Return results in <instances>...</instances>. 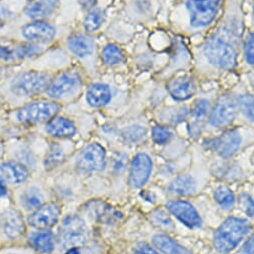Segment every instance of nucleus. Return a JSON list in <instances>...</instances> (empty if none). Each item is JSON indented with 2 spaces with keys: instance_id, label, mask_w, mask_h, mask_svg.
<instances>
[{
  "instance_id": "obj_19",
  "label": "nucleus",
  "mask_w": 254,
  "mask_h": 254,
  "mask_svg": "<svg viewBox=\"0 0 254 254\" xmlns=\"http://www.w3.org/2000/svg\"><path fill=\"white\" fill-rule=\"evenodd\" d=\"M168 189L172 193L188 196L195 192L196 181L192 176H190L188 174L180 175L170 182Z\"/></svg>"
},
{
  "instance_id": "obj_25",
  "label": "nucleus",
  "mask_w": 254,
  "mask_h": 254,
  "mask_svg": "<svg viewBox=\"0 0 254 254\" xmlns=\"http://www.w3.org/2000/svg\"><path fill=\"white\" fill-rule=\"evenodd\" d=\"M30 240L34 247L44 253H49L52 251L53 246H54V240L53 236L50 232H37L34 233L31 237Z\"/></svg>"
},
{
  "instance_id": "obj_7",
  "label": "nucleus",
  "mask_w": 254,
  "mask_h": 254,
  "mask_svg": "<svg viewBox=\"0 0 254 254\" xmlns=\"http://www.w3.org/2000/svg\"><path fill=\"white\" fill-rule=\"evenodd\" d=\"M236 111L237 104L234 99L229 95H221L210 114L209 122L212 126L218 128L227 126L233 121Z\"/></svg>"
},
{
  "instance_id": "obj_34",
  "label": "nucleus",
  "mask_w": 254,
  "mask_h": 254,
  "mask_svg": "<svg viewBox=\"0 0 254 254\" xmlns=\"http://www.w3.org/2000/svg\"><path fill=\"white\" fill-rule=\"evenodd\" d=\"M151 220L158 226L163 228H173V223L167 213L161 209H156L151 213Z\"/></svg>"
},
{
  "instance_id": "obj_8",
  "label": "nucleus",
  "mask_w": 254,
  "mask_h": 254,
  "mask_svg": "<svg viewBox=\"0 0 254 254\" xmlns=\"http://www.w3.org/2000/svg\"><path fill=\"white\" fill-rule=\"evenodd\" d=\"M81 84L78 73L74 71H66L58 75L46 88V92L50 97L58 98L65 94L75 91Z\"/></svg>"
},
{
  "instance_id": "obj_20",
  "label": "nucleus",
  "mask_w": 254,
  "mask_h": 254,
  "mask_svg": "<svg viewBox=\"0 0 254 254\" xmlns=\"http://www.w3.org/2000/svg\"><path fill=\"white\" fill-rule=\"evenodd\" d=\"M86 99L91 106L101 107L110 101L111 91L107 85L96 83L91 85L87 90Z\"/></svg>"
},
{
  "instance_id": "obj_41",
  "label": "nucleus",
  "mask_w": 254,
  "mask_h": 254,
  "mask_svg": "<svg viewBox=\"0 0 254 254\" xmlns=\"http://www.w3.org/2000/svg\"><path fill=\"white\" fill-rule=\"evenodd\" d=\"M136 254H158L150 245L145 242L139 243L135 248Z\"/></svg>"
},
{
  "instance_id": "obj_21",
  "label": "nucleus",
  "mask_w": 254,
  "mask_h": 254,
  "mask_svg": "<svg viewBox=\"0 0 254 254\" xmlns=\"http://www.w3.org/2000/svg\"><path fill=\"white\" fill-rule=\"evenodd\" d=\"M152 241L153 244L164 254H192L191 251L164 234L154 235Z\"/></svg>"
},
{
  "instance_id": "obj_39",
  "label": "nucleus",
  "mask_w": 254,
  "mask_h": 254,
  "mask_svg": "<svg viewBox=\"0 0 254 254\" xmlns=\"http://www.w3.org/2000/svg\"><path fill=\"white\" fill-rule=\"evenodd\" d=\"M127 163V156L123 153H118L113 160V170L117 173L122 172L125 169Z\"/></svg>"
},
{
  "instance_id": "obj_12",
  "label": "nucleus",
  "mask_w": 254,
  "mask_h": 254,
  "mask_svg": "<svg viewBox=\"0 0 254 254\" xmlns=\"http://www.w3.org/2000/svg\"><path fill=\"white\" fill-rule=\"evenodd\" d=\"M152 170V161L145 153L137 154L131 163L130 182L134 187L142 186L149 178Z\"/></svg>"
},
{
  "instance_id": "obj_13",
  "label": "nucleus",
  "mask_w": 254,
  "mask_h": 254,
  "mask_svg": "<svg viewBox=\"0 0 254 254\" xmlns=\"http://www.w3.org/2000/svg\"><path fill=\"white\" fill-rule=\"evenodd\" d=\"M241 137L236 130H230L212 140L211 147L224 158L233 155L239 148Z\"/></svg>"
},
{
  "instance_id": "obj_32",
  "label": "nucleus",
  "mask_w": 254,
  "mask_h": 254,
  "mask_svg": "<svg viewBox=\"0 0 254 254\" xmlns=\"http://www.w3.org/2000/svg\"><path fill=\"white\" fill-rule=\"evenodd\" d=\"M238 105L242 113L254 121V96L244 94L238 98Z\"/></svg>"
},
{
  "instance_id": "obj_14",
  "label": "nucleus",
  "mask_w": 254,
  "mask_h": 254,
  "mask_svg": "<svg viewBox=\"0 0 254 254\" xmlns=\"http://www.w3.org/2000/svg\"><path fill=\"white\" fill-rule=\"evenodd\" d=\"M167 90L175 100L182 101L194 95L196 85L191 77L179 76L168 82Z\"/></svg>"
},
{
  "instance_id": "obj_47",
  "label": "nucleus",
  "mask_w": 254,
  "mask_h": 254,
  "mask_svg": "<svg viewBox=\"0 0 254 254\" xmlns=\"http://www.w3.org/2000/svg\"><path fill=\"white\" fill-rule=\"evenodd\" d=\"M28 1H34V0H28Z\"/></svg>"
},
{
  "instance_id": "obj_15",
  "label": "nucleus",
  "mask_w": 254,
  "mask_h": 254,
  "mask_svg": "<svg viewBox=\"0 0 254 254\" xmlns=\"http://www.w3.org/2000/svg\"><path fill=\"white\" fill-rule=\"evenodd\" d=\"M55 32V28L52 25L42 21L29 23L22 28V35L31 41H50L54 37Z\"/></svg>"
},
{
  "instance_id": "obj_42",
  "label": "nucleus",
  "mask_w": 254,
  "mask_h": 254,
  "mask_svg": "<svg viewBox=\"0 0 254 254\" xmlns=\"http://www.w3.org/2000/svg\"><path fill=\"white\" fill-rule=\"evenodd\" d=\"M241 253L242 254H254V233L244 243V245L241 249Z\"/></svg>"
},
{
  "instance_id": "obj_18",
  "label": "nucleus",
  "mask_w": 254,
  "mask_h": 254,
  "mask_svg": "<svg viewBox=\"0 0 254 254\" xmlns=\"http://www.w3.org/2000/svg\"><path fill=\"white\" fill-rule=\"evenodd\" d=\"M2 223L6 235H8L11 238L18 237L19 235L22 234V232L25 229L24 221L20 212L14 209L7 210L3 214Z\"/></svg>"
},
{
  "instance_id": "obj_22",
  "label": "nucleus",
  "mask_w": 254,
  "mask_h": 254,
  "mask_svg": "<svg viewBox=\"0 0 254 254\" xmlns=\"http://www.w3.org/2000/svg\"><path fill=\"white\" fill-rule=\"evenodd\" d=\"M57 4L58 0H36L26 8L25 13L33 19L43 18L52 13Z\"/></svg>"
},
{
  "instance_id": "obj_24",
  "label": "nucleus",
  "mask_w": 254,
  "mask_h": 254,
  "mask_svg": "<svg viewBox=\"0 0 254 254\" xmlns=\"http://www.w3.org/2000/svg\"><path fill=\"white\" fill-rule=\"evenodd\" d=\"M43 194L40 189L31 186L25 190V192L21 195V204L26 210L38 209L43 202Z\"/></svg>"
},
{
  "instance_id": "obj_9",
  "label": "nucleus",
  "mask_w": 254,
  "mask_h": 254,
  "mask_svg": "<svg viewBox=\"0 0 254 254\" xmlns=\"http://www.w3.org/2000/svg\"><path fill=\"white\" fill-rule=\"evenodd\" d=\"M105 164V150L97 144L92 143L87 145L79 154L76 165L78 168L85 171L101 170Z\"/></svg>"
},
{
  "instance_id": "obj_40",
  "label": "nucleus",
  "mask_w": 254,
  "mask_h": 254,
  "mask_svg": "<svg viewBox=\"0 0 254 254\" xmlns=\"http://www.w3.org/2000/svg\"><path fill=\"white\" fill-rule=\"evenodd\" d=\"M16 57L15 49H11L8 46L0 44V59L11 60Z\"/></svg>"
},
{
  "instance_id": "obj_30",
  "label": "nucleus",
  "mask_w": 254,
  "mask_h": 254,
  "mask_svg": "<svg viewBox=\"0 0 254 254\" xmlns=\"http://www.w3.org/2000/svg\"><path fill=\"white\" fill-rule=\"evenodd\" d=\"M104 21V13L100 9H94L84 19V28L91 32L97 30Z\"/></svg>"
},
{
  "instance_id": "obj_1",
  "label": "nucleus",
  "mask_w": 254,
  "mask_h": 254,
  "mask_svg": "<svg viewBox=\"0 0 254 254\" xmlns=\"http://www.w3.org/2000/svg\"><path fill=\"white\" fill-rule=\"evenodd\" d=\"M250 223L241 218L231 217L226 219L217 229L214 236V246L217 251L226 253L232 250L246 235Z\"/></svg>"
},
{
  "instance_id": "obj_33",
  "label": "nucleus",
  "mask_w": 254,
  "mask_h": 254,
  "mask_svg": "<svg viewBox=\"0 0 254 254\" xmlns=\"http://www.w3.org/2000/svg\"><path fill=\"white\" fill-rule=\"evenodd\" d=\"M171 136H172V133L170 132V130L168 128H166V127L159 126V125H156L153 127L152 138L155 143L164 144L167 141H169Z\"/></svg>"
},
{
  "instance_id": "obj_10",
  "label": "nucleus",
  "mask_w": 254,
  "mask_h": 254,
  "mask_svg": "<svg viewBox=\"0 0 254 254\" xmlns=\"http://www.w3.org/2000/svg\"><path fill=\"white\" fill-rule=\"evenodd\" d=\"M167 209L182 223L190 228L199 227L202 223L201 217L197 210L186 201L176 200L167 203Z\"/></svg>"
},
{
  "instance_id": "obj_38",
  "label": "nucleus",
  "mask_w": 254,
  "mask_h": 254,
  "mask_svg": "<svg viewBox=\"0 0 254 254\" xmlns=\"http://www.w3.org/2000/svg\"><path fill=\"white\" fill-rule=\"evenodd\" d=\"M240 204L242 209L248 216L251 217L254 215V201L249 195L242 194L240 197Z\"/></svg>"
},
{
  "instance_id": "obj_43",
  "label": "nucleus",
  "mask_w": 254,
  "mask_h": 254,
  "mask_svg": "<svg viewBox=\"0 0 254 254\" xmlns=\"http://www.w3.org/2000/svg\"><path fill=\"white\" fill-rule=\"evenodd\" d=\"M79 2H80L82 7H84L86 9H89V8H91L95 5L96 0H79Z\"/></svg>"
},
{
  "instance_id": "obj_36",
  "label": "nucleus",
  "mask_w": 254,
  "mask_h": 254,
  "mask_svg": "<svg viewBox=\"0 0 254 254\" xmlns=\"http://www.w3.org/2000/svg\"><path fill=\"white\" fill-rule=\"evenodd\" d=\"M39 51L37 45L34 44H21L15 48L17 58H26L36 54Z\"/></svg>"
},
{
  "instance_id": "obj_26",
  "label": "nucleus",
  "mask_w": 254,
  "mask_h": 254,
  "mask_svg": "<svg viewBox=\"0 0 254 254\" xmlns=\"http://www.w3.org/2000/svg\"><path fill=\"white\" fill-rule=\"evenodd\" d=\"M124 58V52L115 44H107L102 50V59L107 65H115L122 62Z\"/></svg>"
},
{
  "instance_id": "obj_28",
  "label": "nucleus",
  "mask_w": 254,
  "mask_h": 254,
  "mask_svg": "<svg viewBox=\"0 0 254 254\" xmlns=\"http://www.w3.org/2000/svg\"><path fill=\"white\" fill-rule=\"evenodd\" d=\"M63 159H64V152H63L62 147L57 143H52L45 157L46 168H53L57 166L63 161Z\"/></svg>"
},
{
  "instance_id": "obj_44",
  "label": "nucleus",
  "mask_w": 254,
  "mask_h": 254,
  "mask_svg": "<svg viewBox=\"0 0 254 254\" xmlns=\"http://www.w3.org/2000/svg\"><path fill=\"white\" fill-rule=\"evenodd\" d=\"M7 193V187L4 183V181L0 180V197L4 196Z\"/></svg>"
},
{
  "instance_id": "obj_23",
  "label": "nucleus",
  "mask_w": 254,
  "mask_h": 254,
  "mask_svg": "<svg viewBox=\"0 0 254 254\" xmlns=\"http://www.w3.org/2000/svg\"><path fill=\"white\" fill-rule=\"evenodd\" d=\"M68 46L77 56L84 57L92 53L94 42L92 38L83 34L73 35L68 40Z\"/></svg>"
},
{
  "instance_id": "obj_45",
  "label": "nucleus",
  "mask_w": 254,
  "mask_h": 254,
  "mask_svg": "<svg viewBox=\"0 0 254 254\" xmlns=\"http://www.w3.org/2000/svg\"><path fill=\"white\" fill-rule=\"evenodd\" d=\"M66 254H80V253H79V250L77 247H72V248H69V250L67 251Z\"/></svg>"
},
{
  "instance_id": "obj_17",
  "label": "nucleus",
  "mask_w": 254,
  "mask_h": 254,
  "mask_svg": "<svg viewBox=\"0 0 254 254\" xmlns=\"http://www.w3.org/2000/svg\"><path fill=\"white\" fill-rule=\"evenodd\" d=\"M0 173L6 181L14 184H19L25 181L28 177V170L26 167L23 164L14 161L0 164Z\"/></svg>"
},
{
  "instance_id": "obj_46",
  "label": "nucleus",
  "mask_w": 254,
  "mask_h": 254,
  "mask_svg": "<svg viewBox=\"0 0 254 254\" xmlns=\"http://www.w3.org/2000/svg\"><path fill=\"white\" fill-rule=\"evenodd\" d=\"M2 151H3V147H2V144L0 143V155L2 154Z\"/></svg>"
},
{
  "instance_id": "obj_3",
  "label": "nucleus",
  "mask_w": 254,
  "mask_h": 254,
  "mask_svg": "<svg viewBox=\"0 0 254 254\" xmlns=\"http://www.w3.org/2000/svg\"><path fill=\"white\" fill-rule=\"evenodd\" d=\"M87 239L88 228L80 217L70 215L63 219L59 229V241L62 247H78L84 244Z\"/></svg>"
},
{
  "instance_id": "obj_4",
  "label": "nucleus",
  "mask_w": 254,
  "mask_h": 254,
  "mask_svg": "<svg viewBox=\"0 0 254 254\" xmlns=\"http://www.w3.org/2000/svg\"><path fill=\"white\" fill-rule=\"evenodd\" d=\"M222 0H187L186 8L193 27H204L216 17Z\"/></svg>"
},
{
  "instance_id": "obj_37",
  "label": "nucleus",
  "mask_w": 254,
  "mask_h": 254,
  "mask_svg": "<svg viewBox=\"0 0 254 254\" xmlns=\"http://www.w3.org/2000/svg\"><path fill=\"white\" fill-rule=\"evenodd\" d=\"M244 50L247 62L254 67V33H249L247 35Z\"/></svg>"
},
{
  "instance_id": "obj_6",
  "label": "nucleus",
  "mask_w": 254,
  "mask_h": 254,
  "mask_svg": "<svg viewBox=\"0 0 254 254\" xmlns=\"http://www.w3.org/2000/svg\"><path fill=\"white\" fill-rule=\"evenodd\" d=\"M48 86V76L41 72H25L17 76L12 84V90L18 94L31 95L42 91Z\"/></svg>"
},
{
  "instance_id": "obj_27",
  "label": "nucleus",
  "mask_w": 254,
  "mask_h": 254,
  "mask_svg": "<svg viewBox=\"0 0 254 254\" xmlns=\"http://www.w3.org/2000/svg\"><path fill=\"white\" fill-rule=\"evenodd\" d=\"M88 210L90 214L94 216V218L105 222L111 220V218L115 215L110 206H107L105 203H102L100 201H93L89 203Z\"/></svg>"
},
{
  "instance_id": "obj_31",
  "label": "nucleus",
  "mask_w": 254,
  "mask_h": 254,
  "mask_svg": "<svg viewBox=\"0 0 254 254\" xmlns=\"http://www.w3.org/2000/svg\"><path fill=\"white\" fill-rule=\"evenodd\" d=\"M208 108H209V102L205 99H200L195 103L192 109V115L195 119L194 125H192V130L195 128V127H200V121L207 114Z\"/></svg>"
},
{
  "instance_id": "obj_5",
  "label": "nucleus",
  "mask_w": 254,
  "mask_h": 254,
  "mask_svg": "<svg viewBox=\"0 0 254 254\" xmlns=\"http://www.w3.org/2000/svg\"><path fill=\"white\" fill-rule=\"evenodd\" d=\"M59 105L49 101H36L27 104L18 112V119L24 123H37L52 118L58 111Z\"/></svg>"
},
{
  "instance_id": "obj_2",
  "label": "nucleus",
  "mask_w": 254,
  "mask_h": 254,
  "mask_svg": "<svg viewBox=\"0 0 254 254\" xmlns=\"http://www.w3.org/2000/svg\"><path fill=\"white\" fill-rule=\"evenodd\" d=\"M204 53L212 64L219 68L232 69L236 65V49L222 35L216 34L209 38L205 43Z\"/></svg>"
},
{
  "instance_id": "obj_35",
  "label": "nucleus",
  "mask_w": 254,
  "mask_h": 254,
  "mask_svg": "<svg viewBox=\"0 0 254 254\" xmlns=\"http://www.w3.org/2000/svg\"><path fill=\"white\" fill-rule=\"evenodd\" d=\"M123 134L127 140H129L131 142H137L144 137L145 129L142 126L134 125V126H130L127 129H125Z\"/></svg>"
},
{
  "instance_id": "obj_29",
  "label": "nucleus",
  "mask_w": 254,
  "mask_h": 254,
  "mask_svg": "<svg viewBox=\"0 0 254 254\" xmlns=\"http://www.w3.org/2000/svg\"><path fill=\"white\" fill-rule=\"evenodd\" d=\"M214 197H215L216 201L223 208L231 207L235 202V197H234L233 192L226 186L218 187L214 193Z\"/></svg>"
},
{
  "instance_id": "obj_11",
  "label": "nucleus",
  "mask_w": 254,
  "mask_h": 254,
  "mask_svg": "<svg viewBox=\"0 0 254 254\" xmlns=\"http://www.w3.org/2000/svg\"><path fill=\"white\" fill-rule=\"evenodd\" d=\"M60 208L56 203L41 205L30 217L29 223L37 229H47L52 227L58 220Z\"/></svg>"
},
{
  "instance_id": "obj_16",
  "label": "nucleus",
  "mask_w": 254,
  "mask_h": 254,
  "mask_svg": "<svg viewBox=\"0 0 254 254\" xmlns=\"http://www.w3.org/2000/svg\"><path fill=\"white\" fill-rule=\"evenodd\" d=\"M46 131L53 137L69 138L76 133L74 123L65 117H54L46 125Z\"/></svg>"
}]
</instances>
